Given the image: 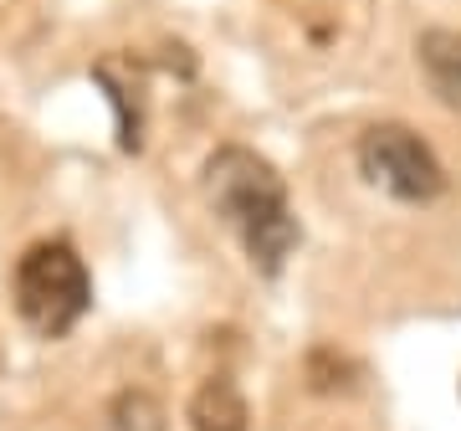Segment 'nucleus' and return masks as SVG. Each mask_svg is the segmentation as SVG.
<instances>
[{
  "mask_svg": "<svg viewBox=\"0 0 461 431\" xmlns=\"http://www.w3.org/2000/svg\"><path fill=\"white\" fill-rule=\"evenodd\" d=\"M200 185H205L211 211L236 232V242L251 257V267L272 278L297 247V216H293V200H287L282 175L257 150H247V144H221L205 160Z\"/></svg>",
  "mask_w": 461,
  "mask_h": 431,
  "instance_id": "nucleus-1",
  "label": "nucleus"
},
{
  "mask_svg": "<svg viewBox=\"0 0 461 431\" xmlns=\"http://www.w3.org/2000/svg\"><path fill=\"white\" fill-rule=\"evenodd\" d=\"M113 426L118 431H165V411L149 390H123L113 400Z\"/></svg>",
  "mask_w": 461,
  "mask_h": 431,
  "instance_id": "nucleus-6",
  "label": "nucleus"
},
{
  "mask_svg": "<svg viewBox=\"0 0 461 431\" xmlns=\"http://www.w3.org/2000/svg\"><path fill=\"white\" fill-rule=\"evenodd\" d=\"M359 170L364 180L379 185L384 196L411 200V206H426L446 190V170L441 160L430 154V144L405 124H375V129L359 139Z\"/></svg>",
  "mask_w": 461,
  "mask_h": 431,
  "instance_id": "nucleus-3",
  "label": "nucleus"
},
{
  "mask_svg": "<svg viewBox=\"0 0 461 431\" xmlns=\"http://www.w3.org/2000/svg\"><path fill=\"white\" fill-rule=\"evenodd\" d=\"M190 426L195 431H247L251 426V406L247 396L236 390V381L226 375H211V381L200 385L195 396H190Z\"/></svg>",
  "mask_w": 461,
  "mask_h": 431,
  "instance_id": "nucleus-5",
  "label": "nucleus"
},
{
  "mask_svg": "<svg viewBox=\"0 0 461 431\" xmlns=\"http://www.w3.org/2000/svg\"><path fill=\"white\" fill-rule=\"evenodd\" d=\"M415 51H420L430 93L461 114V26H430Z\"/></svg>",
  "mask_w": 461,
  "mask_h": 431,
  "instance_id": "nucleus-4",
  "label": "nucleus"
},
{
  "mask_svg": "<svg viewBox=\"0 0 461 431\" xmlns=\"http://www.w3.org/2000/svg\"><path fill=\"white\" fill-rule=\"evenodd\" d=\"M93 303V278L72 242L47 236L16 262V314L36 339H67Z\"/></svg>",
  "mask_w": 461,
  "mask_h": 431,
  "instance_id": "nucleus-2",
  "label": "nucleus"
}]
</instances>
